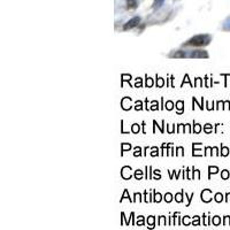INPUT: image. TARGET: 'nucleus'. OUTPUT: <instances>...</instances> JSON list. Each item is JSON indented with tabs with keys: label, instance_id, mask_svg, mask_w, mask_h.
<instances>
[{
	"label": "nucleus",
	"instance_id": "obj_1",
	"mask_svg": "<svg viewBox=\"0 0 230 230\" xmlns=\"http://www.w3.org/2000/svg\"><path fill=\"white\" fill-rule=\"evenodd\" d=\"M212 37L209 35H197L189 39L186 43H184L183 46H205L209 44Z\"/></svg>",
	"mask_w": 230,
	"mask_h": 230
},
{
	"label": "nucleus",
	"instance_id": "obj_2",
	"mask_svg": "<svg viewBox=\"0 0 230 230\" xmlns=\"http://www.w3.org/2000/svg\"><path fill=\"white\" fill-rule=\"evenodd\" d=\"M170 56H176V58H208L206 51H191L190 53H186L185 51H178V53L170 54Z\"/></svg>",
	"mask_w": 230,
	"mask_h": 230
},
{
	"label": "nucleus",
	"instance_id": "obj_3",
	"mask_svg": "<svg viewBox=\"0 0 230 230\" xmlns=\"http://www.w3.org/2000/svg\"><path fill=\"white\" fill-rule=\"evenodd\" d=\"M139 22H140V17L136 16V17L131 19L130 21H128V22L123 25V30H124V31H127V30H130V29H132V28L137 26L138 24H139Z\"/></svg>",
	"mask_w": 230,
	"mask_h": 230
},
{
	"label": "nucleus",
	"instance_id": "obj_4",
	"mask_svg": "<svg viewBox=\"0 0 230 230\" xmlns=\"http://www.w3.org/2000/svg\"><path fill=\"white\" fill-rule=\"evenodd\" d=\"M200 198L204 203H209L213 198H212V190L210 189H204L200 193Z\"/></svg>",
	"mask_w": 230,
	"mask_h": 230
},
{
	"label": "nucleus",
	"instance_id": "obj_5",
	"mask_svg": "<svg viewBox=\"0 0 230 230\" xmlns=\"http://www.w3.org/2000/svg\"><path fill=\"white\" fill-rule=\"evenodd\" d=\"M132 169H131V167H129V166H124L123 168H122V170H121V177L123 178V180H130L131 178V171Z\"/></svg>",
	"mask_w": 230,
	"mask_h": 230
},
{
	"label": "nucleus",
	"instance_id": "obj_6",
	"mask_svg": "<svg viewBox=\"0 0 230 230\" xmlns=\"http://www.w3.org/2000/svg\"><path fill=\"white\" fill-rule=\"evenodd\" d=\"M175 108L177 109V114L181 115L184 112V101L183 100H178L176 104H175Z\"/></svg>",
	"mask_w": 230,
	"mask_h": 230
},
{
	"label": "nucleus",
	"instance_id": "obj_7",
	"mask_svg": "<svg viewBox=\"0 0 230 230\" xmlns=\"http://www.w3.org/2000/svg\"><path fill=\"white\" fill-rule=\"evenodd\" d=\"M124 199H128L130 203H134V199H131V197H130V194H129V191H128L127 189L123 191V194H122V197L120 198V203H122Z\"/></svg>",
	"mask_w": 230,
	"mask_h": 230
},
{
	"label": "nucleus",
	"instance_id": "obj_8",
	"mask_svg": "<svg viewBox=\"0 0 230 230\" xmlns=\"http://www.w3.org/2000/svg\"><path fill=\"white\" fill-rule=\"evenodd\" d=\"M164 125H166L164 120L162 121V127H159V124L157 123V121H155V120H153V134H155V129H157V128H160V131L163 134V132H164Z\"/></svg>",
	"mask_w": 230,
	"mask_h": 230
},
{
	"label": "nucleus",
	"instance_id": "obj_9",
	"mask_svg": "<svg viewBox=\"0 0 230 230\" xmlns=\"http://www.w3.org/2000/svg\"><path fill=\"white\" fill-rule=\"evenodd\" d=\"M131 147H132V146H131L130 143H122V144H121V155H123L124 152H125L127 150H128V151L131 150Z\"/></svg>",
	"mask_w": 230,
	"mask_h": 230
},
{
	"label": "nucleus",
	"instance_id": "obj_10",
	"mask_svg": "<svg viewBox=\"0 0 230 230\" xmlns=\"http://www.w3.org/2000/svg\"><path fill=\"white\" fill-rule=\"evenodd\" d=\"M217 173H219V168L216 166H209L208 167V180H210L212 174H217Z\"/></svg>",
	"mask_w": 230,
	"mask_h": 230
},
{
	"label": "nucleus",
	"instance_id": "obj_11",
	"mask_svg": "<svg viewBox=\"0 0 230 230\" xmlns=\"http://www.w3.org/2000/svg\"><path fill=\"white\" fill-rule=\"evenodd\" d=\"M147 224H148V228L150 229H153L154 228V226H155V217L153 215H151V216L147 217Z\"/></svg>",
	"mask_w": 230,
	"mask_h": 230
},
{
	"label": "nucleus",
	"instance_id": "obj_12",
	"mask_svg": "<svg viewBox=\"0 0 230 230\" xmlns=\"http://www.w3.org/2000/svg\"><path fill=\"white\" fill-rule=\"evenodd\" d=\"M185 83H189L190 85H191V88H193L194 86V84L190 81V78H189V74H185L184 75V78H183V81H182V83H181V88H183V85L185 84Z\"/></svg>",
	"mask_w": 230,
	"mask_h": 230
},
{
	"label": "nucleus",
	"instance_id": "obj_13",
	"mask_svg": "<svg viewBox=\"0 0 230 230\" xmlns=\"http://www.w3.org/2000/svg\"><path fill=\"white\" fill-rule=\"evenodd\" d=\"M191 170H192V180H193L194 177H196V180H200V170L196 169L194 167H192Z\"/></svg>",
	"mask_w": 230,
	"mask_h": 230
},
{
	"label": "nucleus",
	"instance_id": "obj_14",
	"mask_svg": "<svg viewBox=\"0 0 230 230\" xmlns=\"http://www.w3.org/2000/svg\"><path fill=\"white\" fill-rule=\"evenodd\" d=\"M140 125H141V124H140ZM140 125H139L138 123H134V124L131 125V132H132V134H138V132H140V131H141Z\"/></svg>",
	"mask_w": 230,
	"mask_h": 230
},
{
	"label": "nucleus",
	"instance_id": "obj_15",
	"mask_svg": "<svg viewBox=\"0 0 230 230\" xmlns=\"http://www.w3.org/2000/svg\"><path fill=\"white\" fill-rule=\"evenodd\" d=\"M201 130H203V127H201L199 123H196V122L193 121V132H194V134H199Z\"/></svg>",
	"mask_w": 230,
	"mask_h": 230
},
{
	"label": "nucleus",
	"instance_id": "obj_16",
	"mask_svg": "<svg viewBox=\"0 0 230 230\" xmlns=\"http://www.w3.org/2000/svg\"><path fill=\"white\" fill-rule=\"evenodd\" d=\"M153 85V78H151V77H148L147 75L145 76V86L146 88H151Z\"/></svg>",
	"mask_w": 230,
	"mask_h": 230
},
{
	"label": "nucleus",
	"instance_id": "obj_17",
	"mask_svg": "<svg viewBox=\"0 0 230 230\" xmlns=\"http://www.w3.org/2000/svg\"><path fill=\"white\" fill-rule=\"evenodd\" d=\"M183 196H184V191L182 190L181 192H178V193L175 194V200H176L177 203H182V201H183Z\"/></svg>",
	"mask_w": 230,
	"mask_h": 230
},
{
	"label": "nucleus",
	"instance_id": "obj_18",
	"mask_svg": "<svg viewBox=\"0 0 230 230\" xmlns=\"http://www.w3.org/2000/svg\"><path fill=\"white\" fill-rule=\"evenodd\" d=\"M203 130H204V132H205V134H210V132H212V130H213V127H212V124H210V123H206V124L203 127Z\"/></svg>",
	"mask_w": 230,
	"mask_h": 230
},
{
	"label": "nucleus",
	"instance_id": "obj_19",
	"mask_svg": "<svg viewBox=\"0 0 230 230\" xmlns=\"http://www.w3.org/2000/svg\"><path fill=\"white\" fill-rule=\"evenodd\" d=\"M134 177H135L136 180H141V178L144 177V175H143V170H140V169L135 170V173H134Z\"/></svg>",
	"mask_w": 230,
	"mask_h": 230
},
{
	"label": "nucleus",
	"instance_id": "obj_20",
	"mask_svg": "<svg viewBox=\"0 0 230 230\" xmlns=\"http://www.w3.org/2000/svg\"><path fill=\"white\" fill-rule=\"evenodd\" d=\"M121 77H122V83H121V86H123V84H124V82L125 81H130L132 77H131V75H128V74H122L121 75Z\"/></svg>",
	"mask_w": 230,
	"mask_h": 230
},
{
	"label": "nucleus",
	"instance_id": "obj_21",
	"mask_svg": "<svg viewBox=\"0 0 230 230\" xmlns=\"http://www.w3.org/2000/svg\"><path fill=\"white\" fill-rule=\"evenodd\" d=\"M151 111H159L160 107H159V102L158 101H151V107H150Z\"/></svg>",
	"mask_w": 230,
	"mask_h": 230
},
{
	"label": "nucleus",
	"instance_id": "obj_22",
	"mask_svg": "<svg viewBox=\"0 0 230 230\" xmlns=\"http://www.w3.org/2000/svg\"><path fill=\"white\" fill-rule=\"evenodd\" d=\"M214 200H215L216 203H221V201H223V194H222V193H220V192L215 193V194H214Z\"/></svg>",
	"mask_w": 230,
	"mask_h": 230
},
{
	"label": "nucleus",
	"instance_id": "obj_23",
	"mask_svg": "<svg viewBox=\"0 0 230 230\" xmlns=\"http://www.w3.org/2000/svg\"><path fill=\"white\" fill-rule=\"evenodd\" d=\"M155 78H157V86H158V88H162V86L164 85V79H163L162 77H159L158 75L155 76Z\"/></svg>",
	"mask_w": 230,
	"mask_h": 230
},
{
	"label": "nucleus",
	"instance_id": "obj_24",
	"mask_svg": "<svg viewBox=\"0 0 230 230\" xmlns=\"http://www.w3.org/2000/svg\"><path fill=\"white\" fill-rule=\"evenodd\" d=\"M158 155H160V153H159V148H158V147H155V146L151 147V157H158Z\"/></svg>",
	"mask_w": 230,
	"mask_h": 230
},
{
	"label": "nucleus",
	"instance_id": "obj_25",
	"mask_svg": "<svg viewBox=\"0 0 230 230\" xmlns=\"http://www.w3.org/2000/svg\"><path fill=\"white\" fill-rule=\"evenodd\" d=\"M163 200H164L166 203H171V200H173V194H171L170 192H167V193L163 196Z\"/></svg>",
	"mask_w": 230,
	"mask_h": 230
},
{
	"label": "nucleus",
	"instance_id": "obj_26",
	"mask_svg": "<svg viewBox=\"0 0 230 230\" xmlns=\"http://www.w3.org/2000/svg\"><path fill=\"white\" fill-rule=\"evenodd\" d=\"M127 7L129 8V9H131V8H135V7H137V1L136 0H128V2H127Z\"/></svg>",
	"mask_w": 230,
	"mask_h": 230
},
{
	"label": "nucleus",
	"instance_id": "obj_27",
	"mask_svg": "<svg viewBox=\"0 0 230 230\" xmlns=\"http://www.w3.org/2000/svg\"><path fill=\"white\" fill-rule=\"evenodd\" d=\"M174 107H175V105H174V102H173L171 100H168V101L166 102V109H167V111H173Z\"/></svg>",
	"mask_w": 230,
	"mask_h": 230
},
{
	"label": "nucleus",
	"instance_id": "obj_28",
	"mask_svg": "<svg viewBox=\"0 0 230 230\" xmlns=\"http://www.w3.org/2000/svg\"><path fill=\"white\" fill-rule=\"evenodd\" d=\"M228 154H229V148L223 146V145H221V155L222 157H227Z\"/></svg>",
	"mask_w": 230,
	"mask_h": 230
},
{
	"label": "nucleus",
	"instance_id": "obj_29",
	"mask_svg": "<svg viewBox=\"0 0 230 230\" xmlns=\"http://www.w3.org/2000/svg\"><path fill=\"white\" fill-rule=\"evenodd\" d=\"M141 155H144L141 153V147L140 146H136L135 147V152H134V157H141Z\"/></svg>",
	"mask_w": 230,
	"mask_h": 230
},
{
	"label": "nucleus",
	"instance_id": "obj_30",
	"mask_svg": "<svg viewBox=\"0 0 230 230\" xmlns=\"http://www.w3.org/2000/svg\"><path fill=\"white\" fill-rule=\"evenodd\" d=\"M161 178V171L159 169L153 170V180H160Z\"/></svg>",
	"mask_w": 230,
	"mask_h": 230
},
{
	"label": "nucleus",
	"instance_id": "obj_31",
	"mask_svg": "<svg viewBox=\"0 0 230 230\" xmlns=\"http://www.w3.org/2000/svg\"><path fill=\"white\" fill-rule=\"evenodd\" d=\"M153 193H154V203H160L161 200L163 199V198H162V196H161V193L155 192V191H154Z\"/></svg>",
	"mask_w": 230,
	"mask_h": 230
},
{
	"label": "nucleus",
	"instance_id": "obj_32",
	"mask_svg": "<svg viewBox=\"0 0 230 230\" xmlns=\"http://www.w3.org/2000/svg\"><path fill=\"white\" fill-rule=\"evenodd\" d=\"M212 223H213L214 226H219V224L221 223V219H220V216L215 215L214 217H212Z\"/></svg>",
	"mask_w": 230,
	"mask_h": 230
},
{
	"label": "nucleus",
	"instance_id": "obj_33",
	"mask_svg": "<svg viewBox=\"0 0 230 230\" xmlns=\"http://www.w3.org/2000/svg\"><path fill=\"white\" fill-rule=\"evenodd\" d=\"M229 176H230V173L227 170V169H224V170L221 171V177H222V180H228Z\"/></svg>",
	"mask_w": 230,
	"mask_h": 230
},
{
	"label": "nucleus",
	"instance_id": "obj_34",
	"mask_svg": "<svg viewBox=\"0 0 230 230\" xmlns=\"http://www.w3.org/2000/svg\"><path fill=\"white\" fill-rule=\"evenodd\" d=\"M175 155H182V157H184V148L182 146H177V147H176V153H175Z\"/></svg>",
	"mask_w": 230,
	"mask_h": 230
},
{
	"label": "nucleus",
	"instance_id": "obj_35",
	"mask_svg": "<svg viewBox=\"0 0 230 230\" xmlns=\"http://www.w3.org/2000/svg\"><path fill=\"white\" fill-rule=\"evenodd\" d=\"M141 86H143V78L137 77V78H136V83H135V86H134V88H141Z\"/></svg>",
	"mask_w": 230,
	"mask_h": 230
},
{
	"label": "nucleus",
	"instance_id": "obj_36",
	"mask_svg": "<svg viewBox=\"0 0 230 230\" xmlns=\"http://www.w3.org/2000/svg\"><path fill=\"white\" fill-rule=\"evenodd\" d=\"M135 109H136V111H141V109H143V102H141L140 100H137V101L135 102Z\"/></svg>",
	"mask_w": 230,
	"mask_h": 230
},
{
	"label": "nucleus",
	"instance_id": "obj_37",
	"mask_svg": "<svg viewBox=\"0 0 230 230\" xmlns=\"http://www.w3.org/2000/svg\"><path fill=\"white\" fill-rule=\"evenodd\" d=\"M190 220H191L190 216H184L183 219H182V223H183L184 226H189L190 224Z\"/></svg>",
	"mask_w": 230,
	"mask_h": 230
},
{
	"label": "nucleus",
	"instance_id": "obj_38",
	"mask_svg": "<svg viewBox=\"0 0 230 230\" xmlns=\"http://www.w3.org/2000/svg\"><path fill=\"white\" fill-rule=\"evenodd\" d=\"M201 79H203V78H200V77H197V78H196V82H194V86H196V88H199V86H203V83H201Z\"/></svg>",
	"mask_w": 230,
	"mask_h": 230
},
{
	"label": "nucleus",
	"instance_id": "obj_39",
	"mask_svg": "<svg viewBox=\"0 0 230 230\" xmlns=\"http://www.w3.org/2000/svg\"><path fill=\"white\" fill-rule=\"evenodd\" d=\"M136 224H137V226H144V216H141V215H140V216H138Z\"/></svg>",
	"mask_w": 230,
	"mask_h": 230
},
{
	"label": "nucleus",
	"instance_id": "obj_40",
	"mask_svg": "<svg viewBox=\"0 0 230 230\" xmlns=\"http://www.w3.org/2000/svg\"><path fill=\"white\" fill-rule=\"evenodd\" d=\"M183 129H185V124H183V123H180V124L177 125V134H182Z\"/></svg>",
	"mask_w": 230,
	"mask_h": 230
},
{
	"label": "nucleus",
	"instance_id": "obj_41",
	"mask_svg": "<svg viewBox=\"0 0 230 230\" xmlns=\"http://www.w3.org/2000/svg\"><path fill=\"white\" fill-rule=\"evenodd\" d=\"M159 226H166V216H160L159 217Z\"/></svg>",
	"mask_w": 230,
	"mask_h": 230
},
{
	"label": "nucleus",
	"instance_id": "obj_42",
	"mask_svg": "<svg viewBox=\"0 0 230 230\" xmlns=\"http://www.w3.org/2000/svg\"><path fill=\"white\" fill-rule=\"evenodd\" d=\"M193 219H194V222L192 221V224H193V226H199V224H200V222H199V219H200V217H199L198 215H196V216H193Z\"/></svg>",
	"mask_w": 230,
	"mask_h": 230
},
{
	"label": "nucleus",
	"instance_id": "obj_43",
	"mask_svg": "<svg viewBox=\"0 0 230 230\" xmlns=\"http://www.w3.org/2000/svg\"><path fill=\"white\" fill-rule=\"evenodd\" d=\"M169 175H170V180H173V175H175L176 180H178V174H176L175 170H169Z\"/></svg>",
	"mask_w": 230,
	"mask_h": 230
},
{
	"label": "nucleus",
	"instance_id": "obj_44",
	"mask_svg": "<svg viewBox=\"0 0 230 230\" xmlns=\"http://www.w3.org/2000/svg\"><path fill=\"white\" fill-rule=\"evenodd\" d=\"M224 226H230V216H224V222H223Z\"/></svg>",
	"mask_w": 230,
	"mask_h": 230
},
{
	"label": "nucleus",
	"instance_id": "obj_45",
	"mask_svg": "<svg viewBox=\"0 0 230 230\" xmlns=\"http://www.w3.org/2000/svg\"><path fill=\"white\" fill-rule=\"evenodd\" d=\"M222 105H224V109H230V101H222Z\"/></svg>",
	"mask_w": 230,
	"mask_h": 230
},
{
	"label": "nucleus",
	"instance_id": "obj_46",
	"mask_svg": "<svg viewBox=\"0 0 230 230\" xmlns=\"http://www.w3.org/2000/svg\"><path fill=\"white\" fill-rule=\"evenodd\" d=\"M174 131H175V125H168V132L174 134Z\"/></svg>",
	"mask_w": 230,
	"mask_h": 230
},
{
	"label": "nucleus",
	"instance_id": "obj_47",
	"mask_svg": "<svg viewBox=\"0 0 230 230\" xmlns=\"http://www.w3.org/2000/svg\"><path fill=\"white\" fill-rule=\"evenodd\" d=\"M209 151H212V147L206 146V147H205V152H204V155H208V154H210V153H209Z\"/></svg>",
	"mask_w": 230,
	"mask_h": 230
},
{
	"label": "nucleus",
	"instance_id": "obj_48",
	"mask_svg": "<svg viewBox=\"0 0 230 230\" xmlns=\"http://www.w3.org/2000/svg\"><path fill=\"white\" fill-rule=\"evenodd\" d=\"M140 124H141V132H143V134H146V131H145V125H146V122H145V121H143Z\"/></svg>",
	"mask_w": 230,
	"mask_h": 230
},
{
	"label": "nucleus",
	"instance_id": "obj_49",
	"mask_svg": "<svg viewBox=\"0 0 230 230\" xmlns=\"http://www.w3.org/2000/svg\"><path fill=\"white\" fill-rule=\"evenodd\" d=\"M185 129H186V132H187V134L191 132V125H190V124H185Z\"/></svg>",
	"mask_w": 230,
	"mask_h": 230
},
{
	"label": "nucleus",
	"instance_id": "obj_50",
	"mask_svg": "<svg viewBox=\"0 0 230 230\" xmlns=\"http://www.w3.org/2000/svg\"><path fill=\"white\" fill-rule=\"evenodd\" d=\"M213 154H215V155H220V153H219V148L217 147H213Z\"/></svg>",
	"mask_w": 230,
	"mask_h": 230
},
{
	"label": "nucleus",
	"instance_id": "obj_51",
	"mask_svg": "<svg viewBox=\"0 0 230 230\" xmlns=\"http://www.w3.org/2000/svg\"><path fill=\"white\" fill-rule=\"evenodd\" d=\"M164 108V105H163V97H161V102H160V109H163Z\"/></svg>",
	"mask_w": 230,
	"mask_h": 230
},
{
	"label": "nucleus",
	"instance_id": "obj_52",
	"mask_svg": "<svg viewBox=\"0 0 230 230\" xmlns=\"http://www.w3.org/2000/svg\"><path fill=\"white\" fill-rule=\"evenodd\" d=\"M229 199H230V192H228V193L226 194V199H224V200H226V201H229Z\"/></svg>",
	"mask_w": 230,
	"mask_h": 230
},
{
	"label": "nucleus",
	"instance_id": "obj_53",
	"mask_svg": "<svg viewBox=\"0 0 230 230\" xmlns=\"http://www.w3.org/2000/svg\"><path fill=\"white\" fill-rule=\"evenodd\" d=\"M147 169H148V167L146 166V167H145V170H146V171H145V178H146V180H147Z\"/></svg>",
	"mask_w": 230,
	"mask_h": 230
},
{
	"label": "nucleus",
	"instance_id": "obj_54",
	"mask_svg": "<svg viewBox=\"0 0 230 230\" xmlns=\"http://www.w3.org/2000/svg\"><path fill=\"white\" fill-rule=\"evenodd\" d=\"M170 79H171V81H174V76H170ZM171 88H175L174 83H171Z\"/></svg>",
	"mask_w": 230,
	"mask_h": 230
},
{
	"label": "nucleus",
	"instance_id": "obj_55",
	"mask_svg": "<svg viewBox=\"0 0 230 230\" xmlns=\"http://www.w3.org/2000/svg\"><path fill=\"white\" fill-rule=\"evenodd\" d=\"M228 21L230 22V19H228ZM224 30H230V23H229V26H227V28H226Z\"/></svg>",
	"mask_w": 230,
	"mask_h": 230
}]
</instances>
